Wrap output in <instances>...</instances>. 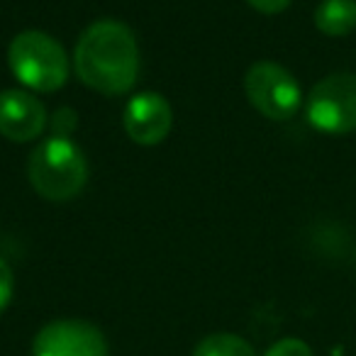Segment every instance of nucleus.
Here are the masks:
<instances>
[{"instance_id": "f257e3e1", "label": "nucleus", "mask_w": 356, "mask_h": 356, "mask_svg": "<svg viewBox=\"0 0 356 356\" xmlns=\"http://www.w3.org/2000/svg\"><path fill=\"white\" fill-rule=\"evenodd\" d=\"M76 74L103 95L132 90L139 74V44L124 22L98 20L83 30L74 54Z\"/></svg>"}, {"instance_id": "f03ea898", "label": "nucleus", "mask_w": 356, "mask_h": 356, "mask_svg": "<svg viewBox=\"0 0 356 356\" xmlns=\"http://www.w3.org/2000/svg\"><path fill=\"white\" fill-rule=\"evenodd\" d=\"M30 184L42 198L64 203L83 191L88 181V163L86 156L69 137H49L32 152Z\"/></svg>"}, {"instance_id": "7ed1b4c3", "label": "nucleus", "mask_w": 356, "mask_h": 356, "mask_svg": "<svg viewBox=\"0 0 356 356\" xmlns=\"http://www.w3.org/2000/svg\"><path fill=\"white\" fill-rule=\"evenodd\" d=\"M8 64L22 86L40 93H51L69 79V56L64 47L40 30H25L10 42Z\"/></svg>"}, {"instance_id": "20e7f679", "label": "nucleus", "mask_w": 356, "mask_h": 356, "mask_svg": "<svg viewBox=\"0 0 356 356\" xmlns=\"http://www.w3.org/2000/svg\"><path fill=\"white\" fill-rule=\"evenodd\" d=\"M305 118L322 134L356 132V74L339 71L317 81L305 100Z\"/></svg>"}, {"instance_id": "39448f33", "label": "nucleus", "mask_w": 356, "mask_h": 356, "mask_svg": "<svg viewBox=\"0 0 356 356\" xmlns=\"http://www.w3.org/2000/svg\"><path fill=\"white\" fill-rule=\"evenodd\" d=\"M244 93L252 108L268 120H291L302 105V88L296 76L276 61H257L244 76Z\"/></svg>"}, {"instance_id": "423d86ee", "label": "nucleus", "mask_w": 356, "mask_h": 356, "mask_svg": "<svg viewBox=\"0 0 356 356\" xmlns=\"http://www.w3.org/2000/svg\"><path fill=\"white\" fill-rule=\"evenodd\" d=\"M32 356H108V341L93 322L54 320L37 332Z\"/></svg>"}, {"instance_id": "0eeeda50", "label": "nucleus", "mask_w": 356, "mask_h": 356, "mask_svg": "<svg viewBox=\"0 0 356 356\" xmlns=\"http://www.w3.org/2000/svg\"><path fill=\"white\" fill-rule=\"evenodd\" d=\"M124 132L129 139L142 147H154V144L163 142L173 127V110L168 100L159 93H137L129 98L127 108H124Z\"/></svg>"}, {"instance_id": "6e6552de", "label": "nucleus", "mask_w": 356, "mask_h": 356, "mask_svg": "<svg viewBox=\"0 0 356 356\" xmlns=\"http://www.w3.org/2000/svg\"><path fill=\"white\" fill-rule=\"evenodd\" d=\"M47 127V110L27 90L0 93V134L10 142H32Z\"/></svg>"}, {"instance_id": "1a4fd4ad", "label": "nucleus", "mask_w": 356, "mask_h": 356, "mask_svg": "<svg viewBox=\"0 0 356 356\" xmlns=\"http://www.w3.org/2000/svg\"><path fill=\"white\" fill-rule=\"evenodd\" d=\"M315 27L327 37H346L356 30V0H322L315 10Z\"/></svg>"}, {"instance_id": "9d476101", "label": "nucleus", "mask_w": 356, "mask_h": 356, "mask_svg": "<svg viewBox=\"0 0 356 356\" xmlns=\"http://www.w3.org/2000/svg\"><path fill=\"white\" fill-rule=\"evenodd\" d=\"M193 356H257V351L239 334L218 332V334H208L205 339H200L193 349Z\"/></svg>"}, {"instance_id": "9b49d317", "label": "nucleus", "mask_w": 356, "mask_h": 356, "mask_svg": "<svg viewBox=\"0 0 356 356\" xmlns=\"http://www.w3.org/2000/svg\"><path fill=\"white\" fill-rule=\"evenodd\" d=\"M264 356H312V349L298 337H286L278 339Z\"/></svg>"}, {"instance_id": "f8f14e48", "label": "nucleus", "mask_w": 356, "mask_h": 356, "mask_svg": "<svg viewBox=\"0 0 356 356\" xmlns=\"http://www.w3.org/2000/svg\"><path fill=\"white\" fill-rule=\"evenodd\" d=\"M13 291H15V273L6 259H0V312L10 305Z\"/></svg>"}, {"instance_id": "ddd939ff", "label": "nucleus", "mask_w": 356, "mask_h": 356, "mask_svg": "<svg viewBox=\"0 0 356 356\" xmlns=\"http://www.w3.org/2000/svg\"><path fill=\"white\" fill-rule=\"evenodd\" d=\"M74 127H76V113L74 110H69V108L56 110L54 120H51V132H54V137H69Z\"/></svg>"}, {"instance_id": "4468645a", "label": "nucleus", "mask_w": 356, "mask_h": 356, "mask_svg": "<svg viewBox=\"0 0 356 356\" xmlns=\"http://www.w3.org/2000/svg\"><path fill=\"white\" fill-rule=\"evenodd\" d=\"M249 6L254 8L257 13H264V15H278L283 13L293 0H247Z\"/></svg>"}]
</instances>
